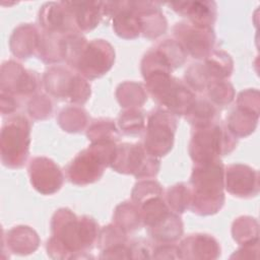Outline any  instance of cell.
Returning a JSON list of instances; mask_svg holds the SVG:
<instances>
[{"label":"cell","mask_w":260,"mask_h":260,"mask_svg":"<svg viewBox=\"0 0 260 260\" xmlns=\"http://www.w3.org/2000/svg\"><path fill=\"white\" fill-rule=\"evenodd\" d=\"M52 236L47 241L48 255L54 259L83 258L96 244L100 228L88 215H76L69 208H59L51 220Z\"/></svg>","instance_id":"obj_1"},{"label":"cell","mask_w":260,"mask_h":260,"mask_svg":"<svg viewBox=\"0 0 260 260\" xmlns=\"http://www.w3.org/2000/svg\"><path fill=\"white\" fill-rule=\"evenodd\" d=\"M192 212L211 215L218 212L225 201L224 166L220 159L194 164L190 178Z\"/></svg>","instance_id":"obj_2"},{"label":"cell","mask_w":260,"mask_h":260,"mask_svg":"<svg viewBox=\"0 0 260 260\" xmlns=\"http://www.w3.org/2000/svg\"><path fill=\"white\" fill-rule=\"evenodd\" d=\"M115 141L91 142L67 165L66 177L74 185L85 186L99 181L111 166L116 151Z\"/></svg>","instance_id":"obj_3"},{"label":"cell","mask_w":260,"mask_h":260,"mask_svg":"<svg viewBox=\"0 0 260 260\" xmlns=\"http://www.w3.org/2000/svg\"><path fill=\"white\" fill-rule=\"evenodd\" d=\"M144 80L145 89L153 101L177 117L185 116L197 98L185 81L172 73H153L144 77Z\"/></svg>","instance_id":"obj_4"},{"label":"cell","mask_w":260,"mask_h":260,"mask_svg":"<svg viewBox=\"0 0 260 260\" xmlns=\"http://www.w3.org/2000/svg\"><path fill=\"white\" fill-rule=\"evenodd\" d=\"M238 138L218 121L208 126L194 128L189 143V154L194 164L208 162L230 154Z\"/></svg>","instance_id":"obj_5"},{"label":"cell","mask_w":260,"mask_h":260,"mask_svg":"<svg viewBox=\"0 0 260 260\" xmlns=\"http://www.w3.org/2000/svg\"><path fill=\"white\" fill-rule=\"evenodd\" d=\"M30 122L21 115L10 116L2 125L0 134L1 161L9 169L22 168L29 154Z\"/></svg>","instance_id":"obj_6"},{"label":"cell","mask_w":260,"mask_h":260,"mask_svg":"<svg viewBox=\"0 0 260 260\" xmlns=\"http://www.w3.org/2000/svg\"><path fill=\"white\" fill-rule=\"evenodd\" d=\"M43 86L50 96L76 105H83L90 96L87 79L72 68L52 66L43 76Z\"/></svg>","instance_id":"obj_7"},{"label":"cell","mask_w":260,"mask_h":260,"mask_svg":"<svg viewBox=\"0 0 260 260\" xmlns=\"http://www.w3.org/2000/svg\"><path fill=\"white\" fill-rule=\"evenodd\" d=\"M110 167L118 173L133 175L137 179H152L159 171L160 161L142 143L125 142L117 144Z\"/></svg>","instance_id":"obj_8"},{"label":"cell","mask_w":260,"mask_h":260,"mask_svg":"<svg viewBox=\"0 0 260 260\" xmlns=\"http://www.w3.org/2000/svg\"><path fill=\"white\" fill-rule=\"evenodd\" d=\"M177 116L164 108L152 110L146 118L143 146L155 157L168 154L174 145Z\"/></svg>","instance_id":"obj_9"},{"label":"cell","mask_w":260,"mask_h":260,"mask_svg":"<svg viewBox=\"0 0 260 260\" xmlns=\"http://www.w3.org/2000/svg\"><path fill=\"white\" fill-rule=\"evenodd\" d=\"M114 62L113 46L105 40L95 39L85 44L73 70L92 80L105 75L113 67Z\"/></svg>","instance_id":"obj_10"},{"label":"cell","mask_w":260,"mask_h":260,"mask_svg":"<svg viewBox=\"0 0 260 260\" xmlns=\"http://www.w3.org/2000/svg\"><path fill=\"white\" fill-rule=\"evenodd\" d=\"M187 54L176 40L167 39L148 50L141 61L143 78L158 72L172 73L184 65Z\"/></svg>","instance_id":"obj_11"},{"label":"cell","mask_w":260,"mask_h":260,"mask_svg":"<svg viewBox=\"0 0 260 260\" xmlns=\"http://www.w3.org/2000/svg\"><path fill=\"white\" fill-rule=\"evenodd\" d=\"M42 85L43 80L36 71L28 70L13 60L2 64L0 74L1 91L20 99L36 95Z\"/></svg>","instance_id":"obj_12"},{"label":"cell","mask_w":260,"mask_h":260,"mask_svg":"<svg viewBox=\"0 0 260 260\" xmlns=\"http://www.w3.org/2000/svg\"><path fill=\"white\" fill-rule=\"evenodd\" d=\"M173 32L176 41L192 58L204 60L214 50L215 34L212 27L182 21L174 25Z\"/></svg>","instance_id":"obj_13"},{"label":"cell","mask_w":260,"mask_h":260,"mask_svg":"<svg viewBox=\"0 0 260 260\" xmlns=\"http://www.w3.org/2000/svg\"><path fill=\"white\" fill-rule=\"evenodd\" d=\"M29 181L36 191L43 195L58 192L64 183V174L60 167L47 156L32 157L27 167Z\"/></svg>","instance_id":"obj_14"},{"label":"cell","mask_w":260,"mask_h":260,"mask_svg":"<svg viewBox=\"0 0 260 260\" xmlns=\"http://www.w3.org/2000/svg\"><path fill=\"white\" fill-rule=\"evenodd\" d=\"M224 189L240 198L257 196L260 190L258 171L244 164L224 167Z\"/></svg>","instance_id":"obj_15"},{"label":"cell","mask_w":260,"mask_h":260,"mask_svg":"<svg viewBox=\"0 0 260 260\" xmlns=\"http://www.w3.org/2000/svg\"><path fill=\"white\" fill-rule=\"evenodd\" d=\"M39 23L42 30L60 36L79 31L65 1L45 3L39 11Z\"/></svg>","instance_id":"obj_16"},{"label":"cell","mask_w":260,"mask_h":260,"mask_svg":"<svg viewBox=\"0 0 260 260\" xmlns=\"http://www.w3.org/2000/svg\"><path fill=\"white\" fill-rule=\"evenodd\" d=\"M172 9L183 17L188 19V22L204 26L212 27L217 15L216 4L213 1H179L168 4Z\"/></svg>","instance_id":"obj_17"},{"label":"cell","mask_w":260,"mask_h":260,"mask_svg":"<svg viewBox=\"0 0 260 260\" xmlns=\"http://www.w3.org/2000/svg\"><path fill=\"white\" fill-rule=\"evenodd\" d=\"M179 246L181 259H216L220 256L218 242L207 234H192Z\"/></svg>","instance_id":"obj_18"},{"label":"cell","mask_w":260,"mask_h":260,"mask_svg":"<svg viewBox=\"0 0 260 260\" xmlns=\"http://www.w3.org/2000/svg\"><path fill=\"white\" fill-rule=\"evenodd\" d=\"M70 8L76 26L80 32H86L96 27L106 16V2L102 1H65Z\"/></svg>","instance_id":"obj_19"},{"label":"cell","mask_w":260,"mask_h":260,"mask_svg":"<svg viewBox=\"0 0 260 260\" xmlns=\"http://www.w3.org/2000/svg\"><path fill=\"white\" fill-rule=\"evenodd\" d=\"M41 30L35 24L22 23L14 28L9 47L12 54L19 59H27L37 55Z\"/></svg>","instance_id":"obj_20"},{"label":"cell","mask_w":260,"mask_h":260,"mask_svg":"<svg viewBox=\"0 0 260 260\" xmlns=\"http://www.w3.org/2000/svg\"><path fill=\"white\" fill-rule=\"evenodd\" d=\"M141 23V35L147 39H155L164 35L168 23L159 6L155 2L137 1Z\"/></svg>","instance_id":"obj_21"},{"label":"cell","mask_w":260,"mask_h":260,"mask_svg":"<svg viewBox=\"0 0 260 260\" xmlns=\"http://www.w3.org/2000/svg\"><path fill=\"white\" fill-rule=\"evenodd\" d=\"M199 63L203 74L210 83L217 80H225L232 75L234 70L232 57L220 49H214L203 62Z\"/></svg>","instance_id":"obj_22"},{"label":"cell","mask_w":260,"mask_h":260,"mask_svg":"<svg viewBox=\"0 0 260 260\" xmlns=\"http://www.w3.org/2000/svg\"><path fill=\"white\" fill-rule=\"evenodd\" d=\"M7 249L15 254L26 255L35 252L40 244L38 234L27 225H17L3 236Z\"/></svg>","instance_id":"obj_23"},{"label":"cell","mask_w":260,"mask_h":260,"mask_svg":"<svg viewBox=\"0 0 260 260\" xmlns=\"http://www.w3.org/2000/svg\"><path fill=\"white\" fill-rule=\"evenodd\" d=\"M258 119L259 110L237 105L228 117L225 125L237 138L246 137L255 131Z\"/></svg>","instance_id":"obj_24"},{"label":"cell","mask_w":260,"mask_h":260,"mask_svg":"<svg viewBox=\"0 0 260 260\" xmlns=\"http://www.w3.org/2000/svg\"><path fill=\"white\" fill-rule=\"evenodd\" d=\"M149 236L158 244L177 242L183 235V222L179 214L171 211L154 226L147 229Z\"/></svg>","instance_id":"obj_25"},{"label":"cell","mask_w":260,"mask_h":260,"mask_svg":"<svg viewBox=\"0 0 260 260\" xmlns=\"http://www.w3.org/2000/svg\"><path fill=\"white\" fill-rule=\"evenodd\" d=\"M185 117L193 128L208 126L218 121V108L208 99L197 96Z\"/></svg>","instance_id":"obj_26"},{"label":"cell","mask_w":260,"mask_h":260,"mask_svg":"<svg viewBox=\"0 0 260 260\" xmlns=\"http://www.w3.org/2000/svg\"><path fill=\"white\" fill-rule=\"evenodd\" d=\"M62 38L63 36L41 30L37 56L48 64L62 61Z\"/></svg>","instance_id":"obj_27"},{"label":"cell","mask_w":260,"mask_h":260,"mask_svg":"<svg viewBox=\"0 0 260 260\" xmlns=\"http://www.w3.org/2000/svg\"><path fill=\"white\" fill-rule=\"evenodd\" d=\"M113 222L126 234L139 230L143 224L138 206L131 200L119 204L113 215Z\"/></svg>","instance_id":"obj_28"},{"label":"cell","mask_w":260,"mask_h":260,"mask_svg":"<svg viewBox=\"0 0 260 260\" xmlns=\"http://www.w3.org/2000/svg\"><path fill=\"white\" fill-rule=\"evenodd\" d=\"M116 96L123 108H140L147 101V91L140 83L126 81L118 86Z\"/></svg>","instance_id":"obj_29"},{"label":"cell","mask_w":260,"mask_h":260,"mask_svg":"<svg viewBox=\"0 0 260 260\" xmlns=\"http://www.w3.org/2000/svg\"><path fill=\"white\" fill-rule=\"evenodd\" d=\"M258 221L251 216H240L232 226L234 240L241 246L259 242Z\"/></svg>","instance_id":"obj_30"},{"label":"cell","mask_w":260,"mask_h":260,"mask_svg":"<svg viewBox=\"0 0 260 260\" xmlns=\"http://www.w3.org/2000/svg\"><path fill=\"white\" fill-rule=\"evenodd\" d=\"M57 120L64 131L75 133L82 131L85 128L88 122V115L82 108L70 106L63 108L59 112Z\"/></svg>","instance_id":"obj_31"},{"label":"cell","mask_w":260,"mask_h":260,"mask_svg":"<svg viewBox=\"0 0 260 260\" xmlns=\"http://www.w3.org/2000/svg\"><path fill=\"white\" fill-rule=\"evenodd\" d=\"M86 136L91 142L95 141H115L120 137L119 130L111 119H95L92 120L86 130Z\"/></svg>","instance_id":"obj_32"},{"label":"cell","mask_w":260,"mask_h":260,"mask_svg":"<svg viewBox=\"0 0 260 260\" xmlns=\"http://www.w3.org/2000/svg\"><path fill=\"white\" fill-rule=\"evenodd\" d=\"M146 119L139 108L125 109L118 118V127L126 135L140 134L145 130Z\"/></svg>","instance_id":"obj_33"},{"label":"cell","mask_w":260,"mask_h":260,"mask_svg":"<svg viewBox=\"0 0 260 260\" xmlns=\"http://www.w3.org/2000/svg\"><path fill=\"white\" fill-rule=\"evenodd\" d=\"M169 208L177 213H184L190 207L191 192L189 185L185 183H178L168 188L165 198Z\"/></svg>","instance_id":"obj_34"},{"label":"cell","mask_w":260,"mask_h":260,"mask_svg":"<svg viewBox=\"0 0 260 260\" xmlns=\"http://www.w3.org/2000/svg\"><path fill=\"white\" fill-rule=\"evenodd\" d=\"M207 99L217 108H223L231 104L235 98V90L232 83L225 80H217L210 83L207 88Z\"/></svg>","instance_id":"obj_35"},{"label":"cell","mask_w":260,"mask_h":260,"mask_svg":"<svg viewBox=\"0 0 260 260\" xmlns=\"http://www.w3.org/2000/svg\"><path fill=\"white\" fill-rule=\"evenodd\" d=\"M126 243H128L127 234L114 222L100 230L96 244L101 252Z\"/></svg>","instance_id":"obj_36"},{"label":"cell","mask_w":260,"mask_h":260,"mask_svg":"<svg viewBox=\"0 0 260 260\" xmlns=\"http://www.w3.org/2000/svg\"><path fill=\"white\" fill-rule=\"evenodd\" d=\"M157 195H164V189L157 181L140 179V181L134 185L131 193V200L135 204H139L142 201Z\"/></svg>","instance_id":"obj_37"},{"label":"cell","mask_w":260,"mask_h":260,"mask_svg":"<svg viewBox=\"0 0 260 260\" xmlns=\"http://www.w3.org/2000/svg\"><path fill=\"white\" fill-rule=\"evenodd\" d=\"M27 112L31 118L38 120L50 117L53 112V104L50 96L46 94L31 96L27 104Z\"/></svg>","instance_id":"obj_38"},{"label":"cell","mask_w":260,"mask_h":260,"mask_svg":"<svg viewBox=\"0 0 260 260\" xmlns=\"http://www.w3.org/2000/svg\"><path fill=\"white\" fill-rule=\"evenodd\" d=\"M156 259H181L180 250L178 245H174V243L170 244H159L155 246L152 250V257Z\"/></svg>","instance_id":"obj_39"},{"label":"cell","mask_w":260,"mask_h":260,"mask_svg":"<svg viewBox=\"0 0 260 260\" xmlns=\"http://www.w3.org/2000/svg\"><path fill=\"white\" fill-rule=\"evenodd\" d=\"M131 258H151L152 248L149 243L144 240H136L129 243Z\"/></svg>","instance_id":"obj_40"},{"label":"cell","mask_w":260,"mask_h":260,"mask_svg":"<svg viewBox=\"0 0 260 260\" xmlns=\"http://www.w3.org/2000/svg\"><path fill=\"white\" fill-rule=\"evenodd\" d=\"M20 99L10 93L1 91V112L2 115L13 114L20 106Z\"/></svg>","instance_id":"obj_41"}]
</instances>
